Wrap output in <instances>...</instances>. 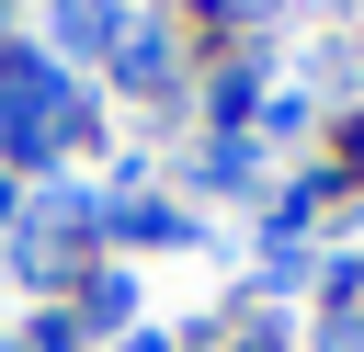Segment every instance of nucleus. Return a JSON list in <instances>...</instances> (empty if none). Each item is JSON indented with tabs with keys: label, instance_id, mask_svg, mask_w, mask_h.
I'll use <instances>...</instances> for the list:
<instances>
[{
	"label": "nucleus",
	"instance_id": "1",
	"mask_svg": "<svg viewBox=\"0 0 364 352\" xmlns=\"http://www.w3.org/2000/svg\"><path fill=\"white\" fill-rule=\"evenodd\" d=\"M0 352H23V341H0Z\"/></svg>",
	"mask_w": 364,
	"mask_h": 352
},
{
	"label": "nucleus",
	"instance_id": "2",
	"mask_svg": "<svg viewBox=\"0 0 364 352\" xmlns=\"http://www.w3.org/2000/svg\"><path fill=\"white\" fill-rule=\"evenodd\" d=\"M0 204H11V193H0Z\"/></svg>",
	"mask_w": 364,
	"mask_h": 352
}]
</instances>
